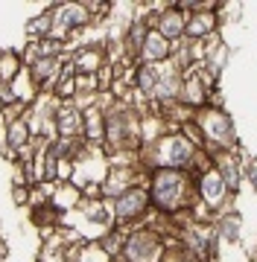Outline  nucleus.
<instances>
[{"label":"nucleus","mask_w":257,"mask_h":262,"mask_svg":"<svg viewBox=\"0 0 257 262\" xmlns=\"http://www.w3.org/2000/svg\"><path fill=\"white\" fill-rule=\"evenodd\" d=\"M205 195L210 201H216L222 195V181H219V175H208V181H205Z\"/></svg>","instance_id":"f03ea898"},{"label":"nucleus","mask_w":257,"mask_h":262,"mask_svg":"<svg viewBox=\"0 0 257 262\" xmlns=\"http://www.w3.org/2000/svg\"><path fill=\"white\" fill-rule=\"evenodd\" d=\"M179 187H181V178L175 175V172H161L158 181H155V198H158V204H164V207L175 204Z\"/></svg>","instance_id":"f257e3e1"},{"label":"nucleus","mask_w":257,"mask_h":262,"mask_svg":"<svg viewBox=\"0 0 257 262\" xmlns=\"http://www.w3.org/2000/svg\"><path fill=\"white\" fill-rule=\"evenodd\" d=\"M137 207H141V195H137V192H132V195L120 204V213L126 215V213H132V210H137Z\"/></svg>","instance_id":"7ed1b4c3"}]
</instances>
